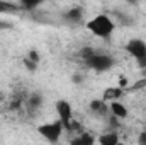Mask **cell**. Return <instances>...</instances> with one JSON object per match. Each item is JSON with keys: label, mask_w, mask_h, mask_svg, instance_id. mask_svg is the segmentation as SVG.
<instances>
[{"label": "cell", "mask_w": 146, "mask_h": 145, "mask_svg": "<svg viewBox=\"0 0 146 145\" xmlns=\"http://www.w3.org/2000/svg\"><path fill=\"white\" fill-rule=\"evenodd\" d=\"M88 111L97 118H104V116L109 114V104L102 97H95L88 103Z\"/></svg>", "instance_id": "6"}, {"label": "cell", "mask_w": 146, "mask_h": 145, "mask_svg": "<svg viewBox=\"0 0 146 145\" xmlns=\"http://www.w3.org/2000/svg\"><path fill=\"white\" fill-rule=\"evenodd\" d=\"M138 145H146V130L139 133V137H138Z\"/></svg>", "instance_id": "17"}, {"label": "cell", "mask_w": 146, "mask_h": 145, "mask_svg": "<svg viewBox=\"0 0 146 145\" xmlns=\"http://www.w3.org/2000/svg\"><path fill=\"white\" fill-rule=\"evenodd\" d=\"M109 114L112 118L122 121V119H126L129 116V109H127V106L122 101H115V103H110L109 104Z\"/></svg>", "instance_id": "10"}, {"label": "cell", "mask_w": 146, "mask_h": 145, "mask_svg": "<svg viewBox=\"0 0 146 145\" xmlns=\"http://www.w3.org/2000/svg\"><path fill=\"white\" fill-rule=\"evenodd\" d=\"M41 2H31V0H21L19 2V9H22V10H33V9H36L37 5H39Z\"/></svg>", "instance_id": "14"}, {"label": "cell", "mask_w": 146, "mask_h": 145, "mask_svg": "<svg viewBox=\"0 0 146 145\" xmlns=\"http://www.w3.org/2000/svg\"><path fill=\"white\" fill-rule=\"evenodd\" d=\"M97 144L99 145H124L121 140V135L115 132V130H110L102 133L100 137H97Z\"/></svg>", "instance_id": "11"}, {"label": "cell", "mask_w": 146, "mask_h": 145, "mask_svg": "<svg viewBox=\"0 0 146 145\" xmlns=\"http://www.w3.org/2000/svg\"><path fill=\"white\" fill-rule=\"evenodd\" d=\"M68 145H97V137H94L88 132H80V133L70 137Z\"/></svg>", "instance_id": "8"}, {"label": "cell", "mask_w": 146, "mask_h": 145, "mask_svg": "<svg viewBox=\"0 0 146 145\" xmlns=\"http://www.w3.org/2000/svg\"><path fill=\"white\" fill-rule=\"evenodd\" d=\"M22 63H24V67H26L29 72H36L37 67H39V63L33 62V60H29V58H24V60H22Z\"/></svg>", "instance_id": "15"}, {"label": "cell", "mask_w": 146, "mask_h": 145, "mask_svg": "<svg viewBox=\"0 0 146 145\" xmlns=\"http://www.w3.org/2000/svg\"><path fill=\"white\" fill-rule=\"evenodd\" d=\"M26 58H29V60H33V62H36V63H39V62H41V56H39V53H37L36 50H31V51H27Z\"/></svg>", "instance_id": "16"}, {"label": "cell", "mask_w": 146, "mask_h": 145, "mask_svg": "<svg viewBox=\"0 0 146 145\" xmlns=\"http://www.w3.org/2000/svg\"><path fill=\"white\" fill-rule=\"evenodd\" d=\"M26 104H27V108L29 109H39L41 106H42V96H41L39 92H33V94H29Z\"/></svg>", "instance_id": "12"}, {"label": "cell", "mask_w": 146, "mask_h": 145, "mask_svg": "<svg viewBox=\"0 0 146 145\" xmlns=\"http://www.w3.org/2000/svg\"><path fill=\"white\" fill-rule=\"evenodd\" d=\"M85 65L94 70L97 73H104V72H109L110 68L114 67L115 60L114 56L109 55V53H102V51H95V50H83V55H82Z\"/></svg>", "instance_id": "2"}, {"label": "cell", "mask_w": 146, "mask_h": 145, "mask_svg": "<svg viewBox=\"0 0 146 145\" xmlns=\"http://www.w3.org/2000/svg\"><path fill=\"white\" fill-rule=\"evenodd\" d=\"M72 80H75V84H80V80H82V77L80 75H73Z\"/></svg>", "instance_id": "18"}, {"label": "cell", "mask_w": 146, "mask_h": 145, "mask_svg": "<svg viewBox=\"0 0 146 145\" xmlns=\"http://www.w3.org/2000/svg\"><path fill=\"white\" fill-rule=\"evenodd\" d=\"M15 10H19V3L10 0H0V14H12Z\"/></svg>", "instance_id": "13"}, {"label": "cell", "mask_w": 146, "mask_h": 145, "mask_svg": "<svg viewBox=\"0 0 146 145\" xmlns=\"http://www.w3.org/2000/svg\"><path fill=\"white\" fill-rule=\"evenodd\" d=\"M83 26L87 28V31L92 36L99 38V39H110L114 36V33H115V28H117L115 21L110 17L109 14H104V12L95 14L94 17L87 19Z\"/></svg>", "instance_id": "1"}, {"label": "cell", "mask_w": 146, "mask_h": 145, "mask_svg": "<svg viewBox=\"0 0 146 145\" xmlns=\"http://www.w3.org/2000/svg\"><path fill=\"white\" fill-rule=\"evenodd\" d=\"M36 132L39 133V137H42L48 144L56 145L60 144L61 137L66 133L65 132V126L60 119H51V121H44L41 125H37Z\"/></svg>", "instance_id": "3"}, {"label": "cell", "mask_w": 146, "mask_h": 145, "mask_svg": "<svg viewBox=\"0 0 146 145\" xmlns=\"http://www.w3.org/2000/svg\"><path fill=\"white\" fill-rule=\"evenodd\" d=\"M126 53L138 63V67L145 72L146 70V41L141 38H131L126 46H124Z\"/></svg>", "instance_id": "4"}, {"label": "cell", "mask_w": 146, "mask_h": 145, "mask_svg": "<svg viewBox=\"0 0 146 145\" xmlns=\"http://www.w3.org/2000/svg\"><path fill=\"white\" fill-rule=\"evenodd\" d=\"M54 113H56V119H60L65 128L70 125V121L75 119V116H73V106H72V103L66 101V99H58L54 103Z\"/></svg>", "instance_id": "5"}, {"label": "cell", "mask_w": 146, "mask_h": 145, "mask_svg": "<svg viewBox=\"0 0 146 145\" xmlns=\"http://www.w3.org/2000/svg\"><path fill=\"white\" fill-rule=\"evenodd\" d=\"M63 17H65V21L68 22V24H72V26H76V24H85V15H83V9L82 7H72V9H68L65 14H63Z\"/></svg>", "instance_id": "7"}, {"label": "cell", "mask_w": 146, "mask_h": 145, "mask_svg": "<svg viewBox=\"0 0 146 145\" xmlns=\"http://www.w3.org/2000/svg\"><path fill=\"white\" fill-rule=\"evenodd\" d=\"M124 94H126V91H124V89H121L119 85H112V87L104 89V92H102V99H104L107 104H110V103L121 101V99L124 97Z\"/></svg>", "instance_id": "9"}]
</instances>
